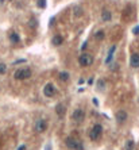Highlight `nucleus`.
<instances>
[{"instance_id":"a878e982","label":"nucleus","mask_w":139,"mask_h":150,"mask_svg":"<svg viewBox=\"0 0 139 150\" xmlns=\"http://www.w3.org/2000/svg\"><path fill=\"white\" fill-rule=\"evenodd\" d=\"M26 149H27V147H26V145H20V146L18 147L16 150H26Z\"/></svg>"},{"instance_id":"4468645a","label":"nucleus","mask_w":139,"mask_h":150,"mask_svg":"<svg viewBox=\"0 0 139 150\" xmlns=\"http://www.w3.org/2000/svg\"><path fill=\"white\" fill-rule=\"evenodd\" d=\"M96 87H97V91H105V80L104 79H99L97 80V84H96Z\"/></svg>"},{"instance_id":"c756f323","label":"nucleus","mask_w":139,"mask_h":150,"mask_svg":"<svg viewBox=\"0 0 139 150\" xmlns=\"http://www.w3.org/2000/svg\"><path fill=\"white\" fill-rule=\"evenodd\" d=\"M126 150H134V149H126Z\"/></svg>"},{"instance_id":"dca6fc26","label":"nucleus","mask_w":139,"mask_h":150,"mask_svg":"<svg viewBox=\"0 0 139 150\" xmlns=\"http://www.w3.org/2000/svg\"><path fill=\"white\" fill-rule=\"evenodd\" d=\"M105 38V32L103 30H99V31L95 32V39L96 41H103Z\"/></svg>"},{"instance_id":"c85d7f7f","label":"nucleus","mask_w":139,"mask_h":150,"mask_svg":"<svg viewBox=\"0 0 139 150\" xmlns=\"http://www.w3.org/2000/svg\"><path fill=\"white\" fill-rule=\"evenodd\" d=\"M51 149V147H50V145H47V146H46V150H50Z\"/></svg>"},{"instance_id":"f03ea898","label":"nucleus","mask_w":139,"mask_h":150,"mask_svg":"<svg viewBox=\"0 0 139 150\" xmlns=\"http://www.w3.org/2000/svg\"><path fill=\"white\" fill-rule=\"evenodd\" d=\"M65 145L69 150H84V143L81 141H77L73 137H68L65 139Z\"/></svg>"},{"instance_id":"412c9836","label":"nucleus","mask_w":139,"mask_h":150,"mask_svg":"<svg viewBox=\"0 0 139 150\" xmlns=\"http://www.w3.org/2000/svg\"><path fill=\"white\" fill-rule=\"evenodd\" d=\"M112 61H113V54H108L107 55V58H105V61H104V64L105 65H109Z\"/></svg>"},{"instance_id":"ddd939ff","label":"nucleus","mask_w":139,"mask_h":150,"mask_svg":"<svg viewBox=\"0 0 139 150\" xmlns=\"http://www.w3.org/2000/svg\"><path fill=\"white\" fill-rule=\"evenodd\" d=\"M62 44H64V37L59 35V34H57V35L51 38V45L53 46H61Z\"/></svg>"},{"instance_id":"20e7f679","label":"nucleus","mask_w":139,"mask_h":150,"mask_svg":"<svg viewBox=\"0 0 139 150\" xmlns=\"http://www.w3.org/2000/svg\"><path fill=\"white\" fill-rule=\"evenodd\" d=\"M93 62V57L89 53H82L80 57H78V64L81 65L82 68H86L89 65H92Z\"/></svg>"},{"instance_id":"393cba45","label":"nucleus","mask_w":139,"mask_h":150,"mask_svg":"<svg viewBox=\"0 0 139 150\" xmlns=\"http://www.w3.org/2000/svg\"><path fill=\"white\" fill-rule=\"evenodd\" d=\"M92 103H93V104H95V106H99V100H97V99H95V97H93V99H92Z\"/></svg>"},{"instance_id":"4be33fe9","label":"nucleus","mask_w":139,"mask_h":150,"mask_svg":"<svg viewBox=\"0 0 139 150\" xmlns=\"http://www.w3.org/2000/svg\"><path fill=\"white\" fill-rule=\"evenodd\" d=\"M132 32H134V35H139V26H135L132 28Z\"/></svg>"},{"instance_id":"a211bd4d","label":"nucleus","mask_w":139,"mask_h":150,"mask_svg":"<svg viewBox=\"0 0 139 150\" xmlns=\"http://www.w3.org/2000/svg\"><path fill=\"white\" fill-rule=\"evenodd\" d=\"M7 65L4 62H0V76H3V75H6L7 73Z\"/></svg>"},{"instance_id":"b1692460","label":"nucleus","mask_w":139,"mask_h":150,"mask_svg":"<svg viewBox=\"0 0 139 150\" xmlns=\"http://www.w3.org/2000/svg\"><path fill=\"white\" fill-rule=\"evenodd\" d=\"M22 62H26V59H18V61H15V62H14V65H18V64H22Z\"/></svg>"},{"instance_id":"bb28decb","label":"nucleus","mask_w":139,"mask_h":150,"mask_svg":"<svg viewBox=\"0 0 139 150\" xmlns=\"http://www.w3.org/2000/svg\"><path fill=\"white\" fill-rule=\"evenodd\" d=\"M93 80H95L93 77H91V79L88 80V84H89V85H92V84H93Z\"/></svg>"},{"instance_id":"6e6552de","label":"nucleus","mask_w":139,"mask_h":150,"mask_svg":"<svg viewBox=\"0 0 139 150\" xmlns=\"http://www.w3.org/2000/svg\"><path fill=\"white\" fill-rule=\"evenodd\" d=\"M43 95L46 96V97H53L55 95V87L51 83H47L43 87Z\"/></svg>"},{"instance_id":"f257e3e1","label":"nucleus","mask_w":139,"mask_h":150,"mask_svg":"<svg viewBox=\"0 0 139 150\" xmlns=\"http://www.w3.org/2000/svg\"><path fill=\"white\" fill-rule=\"evenodd\" d=\"M31 75H33V71H31L30 68H19L14 73V79L18 80V81H22V80L30 79Z\"/></svg>"},{"instance_id":"7ed1b4c3","label":"nucleus","mask_w":139,"mask_h":150,"mask_svg":"<svg viewBox=\"0 0 139 150\" xmlns=\"http://www.w3.org/2000/svg\"><path fill=\"white\" fill-rule=\"evenodd\" d=\"M101 134H103V126H101L100 123H96V124H93L92 130H91V139L92 141H97V139H100Z\"/></svg>"},{"instance_id":"f3484780","label":"nucleus","mask_w":139,"mask_h":150,"mask_svg":"<svg viewBox=\"0 0 139 150\" xmlns=\"http://www.w3.org/2000/svg\"><path fill=\"white\" fill-rule=\"evenodd\" d=\"M55 112H57V115L61 118V116H64V114H65V107L62 106V104H58L57 107H55Z\"/></svg>"},{"instance_id":"423d86ee","label":"nucleus","mask_w":139,"mask_h":150,"mask_svg":"<svg viewBox=\"0 0 139 150\" xmlns=\"http://www.w3.org/2000/svg\"><path fill=\"white\" fill-rule=\"evenodd\" d=\"M127 119H128L127 111L119 110L115 114V120H116V123H118V124H123V123H126V122H127Z\"/></svg>"},{"instance_id":"39448f33","label":"nucleus","mask_w":139,"mask_h":150,"mask_svg":"<svg viewBox=\"0 0 139 150\" xmlns=\"http://www.w3.org/2000/svg\"><path fill=\"white\" fill-rule=\"evenodd\" d=\"M47 127H49L47 120H45V119H38V120L35 122V133L42 134V133H45V131L47 130Z\"/></svg>"},{"instance_id":"9b49d317","label":"nucleus","mask_w":139,"mask_h":150,"mask_svg":"<svg viewBox=\"0 0 139 150\" xmlns=\"http://www.w3.org/2000/svg\"><path fill=\"white\" fill-rule=\"evenodd\" d=\"M130 65H131L132 68H135V69H138L139 68V53H134V54H131Z\"/></svg>"},{"instance_id":"5701e85b","label":"nucleus","mask_w":139,"mask_h":150,"mask_svg":"<svg viewBox=\"0 0 139 150\" xmlns=\"http://www.w3.org/2000/svg\"><path fill=\"white\" fill-rule=\"evenodd\" d=\"M30 26H31V27H37V20H35V19H31V20H30Z\"/></svg>"},{"instance_id":"aec40b11","label":"nucleus","mask_w":139,"mask_h":150,"mask_svg":"<svg viewBox=\"0 0 139 150\" xmlns=\"http://www.w3.org/2000/svg\"><path fill=\"white\" fill-rule=\"evenodd\" d=\"M134 146H135V142L132 139H128L126 142V149H134Z\"/></svg>"},{"instance_id":"f8f14e48","label":"nucleus","mask_w":139,"mask_h":150,"mask_svg":"<svg viewBox=\"0 0 139 150\" xmlns=\"http://www.w3.org/2000/svg\"><path fill=\"white\" fill-rule=\"evenodd\" d=\"M101 20L103 22H111L112 20V12L107 8H104L103 11H101Z\"/></svg>"},{"instance_id":"6ab92c4d","label":"nucleus","mask_w":139,"mask_h":150,"mask_svg":"<svg viewBox=\"0 0 139 150\" xmlns=\"http://www.w3.org/2000/svg\"><path fill=\"white\" fill-rule=\"evenodd\" d=\"M37 6H38L39 8H42V10H45L47 6V0H38L37 1Z\"/></svg>"},{"instance_id":"9d476101","label":"nucleus","mask_w":139,"mask_h":150,"mask_svg":"<svg viewBox=\"0 0 139 150\" xmlns=\"http://www.w3.org/2000/svg\"><path fill=\"white\" fill-rule=\"evenodd\" d=\"M8 39H10V42H11L12 45H16V44H19L20 42V37H19L18 32L11 31L10 34H8Z\"/></svg>"},{"instance_id":"0eeeda50","label":"nucleus","mask_w":139,"mask_h":150,"mask_svg":"<svg viewBox=\"0 0 139 150\" xmlns=\"http://www.w3.org/2000/svg\"><path fill=\"white\" fill-rule=\"evenodd\" d=\"M84 119H85V112L81 108H76L72 112V120H74V122H82Z\"/></svg>"},{"instance_id":"2eb2a0df","label":"nucleus","mask_w":139,"mask_h":150,"mask_svg":"<svg viewBox=\"0 0 139 150\" xmlns=\"http://www.w3.org/2000/svg\"><path fill=\"white\" fill-rule=\"evenodd\" d=\"M59 79L64 81V83H68L70 80V75L68 73V72H65V71H62L61 73H59Z\"/></svg>"},{"instance_id":"1a4fd4ad","label":"nucleus","mask_w":139,"mask_h":150,"mask_svg":"<svg viewBox=\"0 0 139 150\" xmlns=\"http://www.w3.org/2000/svg\"><path fill=\"white\" fill-rule=\"evenodd\" d=\"M72 14H73L74 18H81L82 15H84V10H82L81 6H78V4H76V6H73V8H72Z\"/></svg>"},{"instance_id":"cd10ccee","label":"nucleus","mask_w":139,"mask_h":150,"mask_svg":"<svg viewBox=\"0 0 139 150\" xmlns=\"http://www.w3.org/2000/svg\"><path fill=\"white\" fill-rule=\"evenodd\" d=\"M86 45H88V44H86V42H85V44H84V45H82V48H81V49H82V50H84V49H86Z\"/></svg>"}]
</instances>
